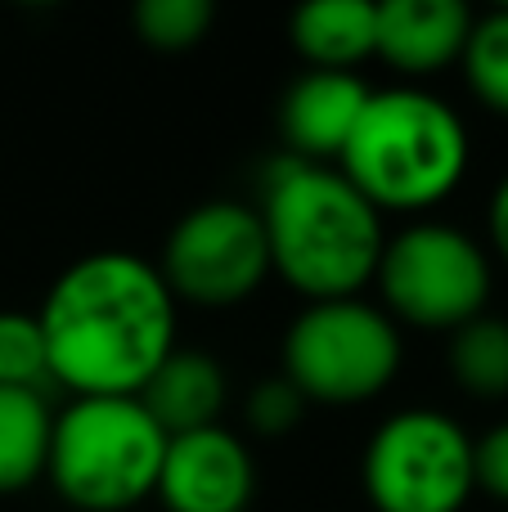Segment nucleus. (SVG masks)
<instances>
[{"instance_id":"nucleus-1","label":"nucleus","mask_w":508,"mask_h":512,"mask_svg":"<svg viewBox=\"0 0 508 512\" xmlns=\"http://www.w3.org/2000/svg\"><path fill=\"white\" fill-rule=\"evenodd\" d=\"M176 310L158 265L144 256L108 248L72 261L36 310L54 387L72 396H140L176 351Z\"/></svg>"},{"instance_id":"nucleus-2","label":"nucleus","mask_w":508,"mask_h":512,"mask_svg":"<svg viewBox=\"0 0 508 512\" xmlns=\"http://www.w3.org/2000/svg\"><path fill=\"white\" fill-rule=\"evenodd\" d=\"M261 230L270 248V274L306 301L360 297L374 283L387 230L383 216L347 185L338 167L302 158L266 162L261 171Z\"/></svg>"},{"instance_id":"nucleus-3","label":"nucleus","mask_w":508,"mask_h":512,"mask_svg":"<svg viewBox=\"0 0 508 512\" xmlns=\"http://www.w3.org/2000/svg\"><path fill=\"white\" fill-rule=\"evenodd\" d=\"M473 144L455 104L423 86L369 90L365 113L333 167L378 216L441 207L468 176Z\"/></svg>"},{"instance_id":"nucleus-4","label":"nucleus","mask_w":508,"mask_h":512,"mask_svg":"<svg viewBox=\"0 0 508 512\" xmlns=\"http://www.w3.org/2000/svg\"><path fill=\"white\" fill-rule=\"evenodd\" d=\"M167 441L140 396H72L54 409L45 481L77 512H131L158 490Z\"/></svg>"},{"instance_id":"nucleus-5","label":"nucleus","mask_w":508,"mask_h":512,"mask_svg":"<svg viewBox=\"0 0 508 512\" xmlns=\"http://www.w3.org/2000/svg\"><path fill=\"white\" fill-rule=\"evenodd\" d=\"M279 360L306 405L351 409L392 387L405 364V342L396 319L365 297L306 301L288 324Z\"/></svg>"},{"instance_id":"nucleus-6","label":"nucleus","mask_w":508,"mask_h":512,"mask_svg":"<svg viewBox=\"0 0 508 512\" xmlns=\"http://www.w3.org/2000/svg\"><path fill=\"white\" fill-rule=\"evenodd\" d=\"M378 297L396 328L455 333L491 306V256L486 248L446 221H410L387 234L378 256Z\"/></svg>"},{"instance_id":"nucleus-7","label":"nucleus","mask_w":508,"mask_h":512,"mask_svg":"<svg viewBox=\"0 0 508 512\" xmlns=\"http://www.w3.org/2000/svg\"><path fill=\"white\" fill-rule=\"evenodd\" d=\"M360 486L374 512H464L477 495L473 436L446 409H396L360 454Z\"/></svg>"},{"instance_id":"nucleus-8","label":"nucleus","mask_w":508,"mask_h":512,"mask_svg":"<svg viewBox=\"0 0 508 512\" xmlns=\"http://www.w3.org/2000/svg\"><path fill=\"white\" fill-rule=\"evenodd\" d=\"M171 297L203 310H230L270 279V248L257 207L239 198L198 203L171 225L162 261H153Z\"/></svg>"},{"instance_id":"nucleus-9","label":"nucleus","mask_w":508,"mask_h":512,"mask_svg":"<svg viewBox=\"0 0 508 512\" xmlns=\"http://www.w3.org/2000/svg\"><path fill=\"white\" fill-rule=\"evenodd\" d=\"M153 499L167 512H248L257 499V463L248 441L221 423L171 436Z\"/></svg>"},{"instance_id":"nucleus-10","label":"nucleus","mask_w":508,"mask_h":512,"mask_svg":"<svg viewBox=\"0 0 508 512\" xmlns=\"http://www.w3.org/2000/svg\"><path fill=\"white\" fill-rule=\"evenodd\" d=\"M365 77L356 72H302L279 99V140L288 158L333 167L356 131L369 99Z\"/></svg>"},{"instance_id":"nucleus-11","label":"nucleus","mask_w":508,"mask_h":512,"mask_svg":"<svg viewBox=\"0 0 508 512\" xmlns=\"http://www.w3.org/2000/svg\"><path fill=\"white\" fill-rule=\"evenodd\" d=\"M473 9L464 0H383L378 5L374 59H383L401 77L423 81L432 72L459 63L473 32Z\"/></svg>"},{"instance_id":"nucleus-12","label":"nucleus","mask_w":508,"mask_h":512,"mask_svg":"<svg viewBox=\"0 0 508 512\" xmlns=\"http://www.w3.org/2000/svg\"><path fill=\"white\" fill-rule=\"evenodd\" d=\"M225 396H230V378H225L221 360L198 346H176L158 364V373L144 382L140 405L167 436H185L221 423Z\"/></svg>"},{"instance_id":"nucleus-13","label":"nucleus","mask_w":508,"mask_h":512,"mask_svg":"<svg viewBox=\"0 0 508 512\" xmlns=\"http://www.w3.org/2000/svg\"><path fill=\"white\" fill-rule=\"evenodd\" d=\"M374 41L378 5L369 0H315L288 18V45L311 72H356L374 59Z\"/></svg>"},{"instance_id":"nucleus-14","label":"nucleus","mask_w":508,"mask_h":512,"mask_svg":"<svg viewBox=\"0 0 508 512\" xmlns=\"http://www.w3.org/2000/svg\"><path fill=\"white\" fill-rule=\"evenodd\" d=\"M54 432V405L36 391L0 387V495L36 486L45 477Z\"/></svg>"},{"instance_id":"nucleus-15","label":"nucleus","mask_w":508,"mask_h":512,"mask_svg":"<svg viewBox=\"0 0 508 512\" xmlns=\"http://www.w3.org/2000/svg\"><path fill=\"white\" fill-rule=\"evenodd\" d=\"M450 378L464 396L508 400V319L477 315L450 333Z\"/></svg>"},{"instance_id":"nucleus-16","label":"nucleus","mask_w":508,"mask_h":512,"mask_svg":"<svg viewBox=\"0 0 508 512\" xmlns=\"http://www.w3.org/2000/svg\"><path fill=\"white\" fill-rule=\"evenodd\" d=\"M459 68L477 104L495 117H508V5L473 18Z\"/></svg>"},{"instance_id":"nucleus-17","label":"nucleus","mask_w":508,"mask_h":512,"mask_svg":"<svg viewBox=\"0 0 508 512\" xmlns=\"http://www.w3.org/2000/svg\"><path fill=\"white\" fill-rule=\"evenodd\" d=\"M0 387L36 391V396L54 391L41 324L27 310H0Z\"/></svg>"},{"instance_id":"nucleus-18","label":"nucleus","mask_w":508,"mask_h":512,"mask_svg":"<svg viewBox=\"0 0 508 512\" xmlns=\"http://www.w3.org/2000/svg\"><path fill=\"white\" fill-rule=\"evenodd\" d=\"M216 23L212 0H140L131 9V27L149 50L180 54L194 50Z\"/></svg>"},{"instance_id":"nucleus-19","label":"nucleus","mask_w":508,"mask_h":512,"mask_svg":"<svg viewBox=\"0 0 508 512\" xmlns=\"http://www.w3.org/2000/svg\"><path fill=\"white\" fill-rule=\"evenodd\" d=\"M302 414H306V400L284 373L257 382V387L243 396V427H248V436H257V441H279V436H288L302 423Z\"/></svg>"},{"instance_id":"nucleus-20","label":"nucleus","mask_w":508,"mask_h":512,"mask_svg":"<svg viewBox=\"0 0 508 512\" xmlns=\"http://www.w3.org/2000/svg\"><path fill=\"white\" fill-rule=\"evenodd\" d=\"M473 481L495 504H508V418L473 441Z\"/></svg>"},{"instance_id":"nucleus-21","label":"nucleus","mask_w":508,"mask_h":512,"mask_svg":"<svg viewBox=\"0 0 508 512\" xmlns=\"http://www.w3.org/2000/svg\"><path fill=\"white\" fill-rule=\"evenodd\" d=\"M486 234H491V248L495 256L508 265V176L495 185L491 207H486Z\"/></svg>"}]
</instances>
